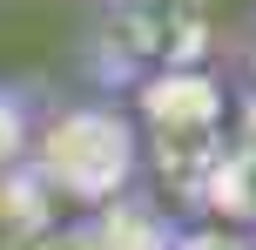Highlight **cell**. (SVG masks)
<instances>
[{
  "label": "cell",
  "mask_w": 256,
  "mask_h": 250,
  "mask_svg": "<svg viewBox=\"0 0 256 250\" xmlns=\"http://www.w3.org/2000/svg\"><path fill=\"white\" fill-rule=\"evenodd\" d=\"M142 162H148V149H142V122L128 108H115V102H54V108H40L20 169L54 203H74L81 216H94L108 203L135 196Z\"/></svg>",
  "instance_id": "6da1fadb"
},
{
  "label": "cell",
  "mask_w": 256,
  "mask_h": 250,
  "mask_svg": "<svg viewBox=\"0 0 256 250\" xmlns=\"http://www.w3.org/2000/svg\"><path fill=\"white\" fill-rule=\"evenodd\" d=\"M222 122H230V95L216 75L176 61V68H148L142 75V149L155 142V156L176 162V176L189 189L209 183L222 142Z\"/></svg>",
  "instance_id": "7a4b0ae2"
},
{
  "label": "cell",
  "mask_w": 256,
  "mask_h": 250,
  "mask_svg": "<svg viewBox=\"0 0 256 250\" xmlns=\"http://www.w3.org/2000/svg\"><path fill=\"white\" fill-rule=\"evenodd\" d=\"M88 223V237L94 250H176V230L182 223H168L162 216V203L155 196H122V203H108V210H94V216H81Z\"/></svg>",
  "instance_id": "3957f363"
},
{
  "label": "cell",
  "mask_w": 256,
  "mask_h": 250,
  "mask_svg": "<svg viewBox=\"0 0 256 250\" xmlns=\"http://www.w3.org/2000/svg\"><path fill=\"white\" fill-rule=\"evenodd\" d=\"M48 230H54V196L27 169H7L0 176V250H40Z\"/></svg>",
  "instance_id": "277c9868"
},
{
  "label": "cell",
  "mask_w": 256,
  "mask_h": 250,
  "mask_svg": "<svg viewBox=\"0 0 256 250\" xmlns=\"http://www.w3.org/2000/svg\"><path fill=\"white\" fill-rule=\"evenodd\" d=\"M34 122H40L34 95H27V88H14V81H0V176L27 162V142H34Z\"/></svg>",
  "instance_id": "5b68a950"
},
{
  "label": "cell",
  "mask_w": 256,
  "mask_h": 250,
  "mask_svg": "<svg viewBox=\"0 0 256 250\" xmlns=\"http://www.w3.org/2000/svg\"><path fill=\"white\" fill-rule=\"evenodd\" d=\"M176 250H256V230H236V223H182L176 230Z\"/></svg>",
  "instance_id": "8992f818"
},
{
  "label": "cell",
  "mask_w": 256,
  "mask_h": 250,
  "mask_svg": "<svg viewBox=\"0 0 256 250\" xmlns=\"http://www.w3.org/2000/svg\"><path fill=\"white\" fill-rule=\"evenodd\" d=\"M243 75H250V108H256V21H250V41H243Z\"/></svg>",
  "instance_id": "52a82bcc"
}]
</instances>
